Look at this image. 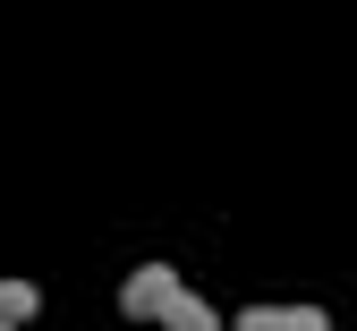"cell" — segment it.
<instances>
[{"label": "cell", "instance_id": "1", "mask_svg": "<svg viewBox=\"0 0 357 331\" xmlns=\"http://www.w3.org/2000/svg\"><path fill=\"white\" fill-rule=\"evenodd\" d=\"M170 298H178V272L170 263H137V272L119 280V306L128 314H170Z\"/></svg>", "mask_w": 357, "mask_h": 331}, {"label": "cell", "instance_id": "2", "mask_svg": "<svg viewBox=\"0 0 357 331\" xmlns=\"http://www.w3.org/2000/svg\"><path fill=\"white\" fill-rule=\"evenodd\" d=\"M238 331H332V323H324L315 306H247Z\"/></svg>", "mask_w": 357, "mask_h": 331}, {"label": "cell", "instance_id": "3", "mask_svg": "<svg viewBox=\"0 0 357 331\" xmlns=\"http://www.w3.org/2000/svg\"><path fill=\"white\" fill-rule=\"evenodd\" d=\"M162 323H170V331H221V314H213V306H204V298H196V289H178V298H170V314H162Z\"/></svg>", "mask_w": 357, "mask_h": 331}, {"label": "cell", "instance_id": "4", "mask_svg": "<svg viewBox=\"0 0 357 331\" xmlns=\"http://www.w3.org/2000/svg\"><path fill=\"white\" fill-rule=\"evenodd\" d=\"M34 306H43V289H34V280H0V323H9V331H17Z\"/></svg>", "mask_w": 357, "mask_h": 331}, {"label": "cell", "instance_id": "5", "mask_svg": "<svg viewBox=\"0 0 357 331\" xmlns=\"http://www.w3.org/2000/svg\"><path fill=\"white\" fill-rule=\"evenodd\" d=\"M0 331H9V323H0Z\"/></svg>", "mask_w": 357, "mask_h": 331}]
</instances>
